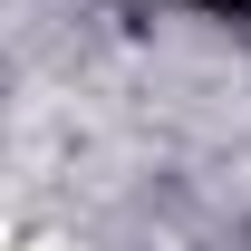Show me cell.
I'll use <instances>...</instances> for the list:
<instances>
[{"instance_id": "obj_1", "label": "cell", "mask_w": 251, "mask_h": 251, "mask_svg": "<svg viewBox=\"0 0 251 251\" xmlns=\"http://www.w3.org/2000/svg\"><path fill=\"white\" fill-rule=\"evenodd\" d=\"M193 10H222V20H251V0H193Z\"/></svg>"}]
</instances>
